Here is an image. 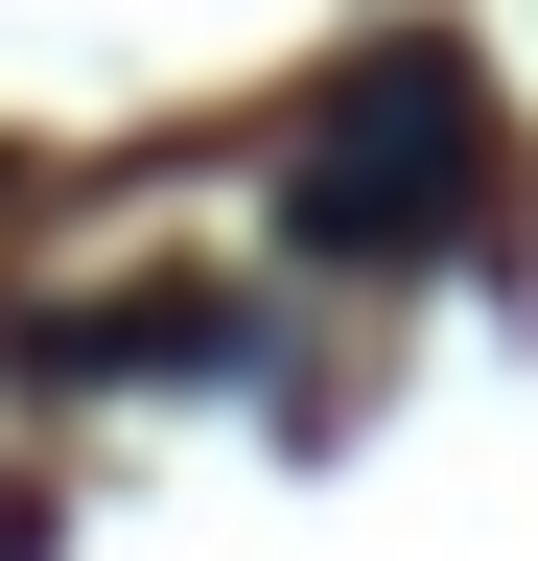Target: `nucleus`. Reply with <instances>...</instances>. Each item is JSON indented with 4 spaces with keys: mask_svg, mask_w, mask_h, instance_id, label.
Instances as JSON below:
<instances>
[{
    "mask_svg": "<svg viewBox=\"0 0 538 561\" xmlns=\"http://www.w3.org/2000/svg\"><path fill=\"white\" fill-rule=\"evenodd\" d=\"M468 210H492V94H468V47H352V94L305 117L282 234L328 280H398V257H445Z\"/></svg>",
    "mask_w": 538,
    "mask_h": 561,
    "instance_id": "obj_1",
    "label": "nucleus"
}]
</instances>
